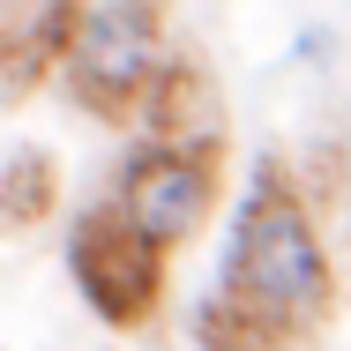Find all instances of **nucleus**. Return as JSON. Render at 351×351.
<instances>
[{
	"label": "nucleus",
	"instance_id": "nucleus-1",
	"mask_svg": "<svg viewBox=\"0 0 351 351\" xmlns=\"http://www.w3.org/2000/svg\"><path fill=\"white\" fill-rule=\"evenodd\" d=\"M217 299H232L277 344L314 337L329 322V306H337V277H329L322 232H314L299 187L284 180L277 165H254V180L239 195V224H232V254H224Z\"/></svg>",
	"mask_w": 351,
	"mask_h": 351
},
{
	"label": "nucleus",
	"instance_id": "nucleus-2",
	"mask_svg": "<svg viewBox=\"0 0 351 351\" xmlns=\"http://www.w3.org/2000/svg\"><path fill=\"white\" fill-rule=\"evenodd\" d=\"M172 38H165V8L157 0H82V23L68 38V90L97 120H128L142 97L157 90V75L172 68Z\"/></svg>",
	"mask_w": 351,
	"mask_h": 351
},
{
	"label": "nucleus",
	"instance_id": "nucleus-3",
	"mask_svg": "<svg viewBox=\"0 0 351 351\" xmlns=\"http://www.w3.org/2000/svg\"><path fill=\"white\" fill-rule=\"evenodd\" d=\"M112 210L135 224L157 254L187 247L217 210V142H142L120 172Z\"/></svg>",
	"mask_w": 351,
	"mask_h": 351
},
{
	"label": "nucleus",
	"instance_id": "nucleus-4",
	"mask_svg": "<svg viewBox=\"0 0 351 351\" xmlns=\"http://www.w3.org/2000/svg\"><path fill=\"white\" fill-rule=\"evenodd\" d=\"M68 269L82 284V299H90V314L112 322V329H142L157 314V299H165V254L112 202L82 210V224L68 232Z\"/></svg>",
	"mask_w": 351,
	"mask_h": 351
},
{
	"label": "nucleus",
	"instance_id": "nucleus-5",
	"mask_svg": "<svg viewBox=\"0 0 351 351\" xmlns=\"http://www.w3.org/2000/svg\"><path fill=\"white\" fill-rule=\"evenodd\" d=\"M75 23L82 0H0V97H23L60 68Z\"/></svg>",
	"mask_w": 351,
	"mask_h": 351
},
{
	"label": "nucleus",
	"instance_id": "nucleus-6",
	"mask_svg": "<svg viewBox=\"0 0 351 351\" xmlns=\"http://www.w3.org/2000/svg\"><path fill=\"white\" fill-rule=\"evenodd\" d=\"M60 202V165L45 149H15L0 165V224H45Z\"/></svg>",
	"mask_w": 351,
	"mask_h": 351
},
{
	"label": "nucleus",
	"instance_id": "nucleus-7",
	"mask_svg": "<svg viewBox=\"0 0 351 351\" xmlns=\"http://www.w3.org/2000/svg\"><path fill=\"white\" fill-rule=\"evenodd\" d=\"M195 344H202V351H284L277 337H269L262 322H247L232 299H210V306H202V322H195Z\"/></svg>",
	"mask_w": 351,
	"mask_h": 351
}]
</instances>
